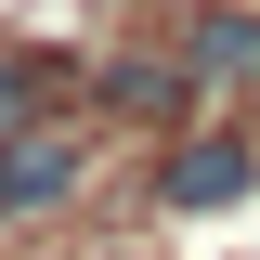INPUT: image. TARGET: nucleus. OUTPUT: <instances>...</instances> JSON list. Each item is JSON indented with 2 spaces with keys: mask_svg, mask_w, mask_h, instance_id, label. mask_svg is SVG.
I'll use <instances>...</instances> for the list:
<instances>
[{
  "mask_svg": "<svg viewBox=\"0 0 260 260\" xmlns=\"http://www.w3.org/2000/svg\"><path fill=\"white\" fill-rule=\"evenodd\" d=\"M65 195H78V143H39V130H13V143H0V221L65 208Z\"/></svg>",
  "mask_w": 260,
  "mask_h": 260,
  "instance_id": "1",
  "label": "nucleus"
},
{
  "mask_svg": "<svg viewBox=\"0 0 260 260\" xmlns=\"http://www.w3.org/2000/svg\"><path fill=\"white\" fill-rule=\"evenodd\" d=\"M247 169H260L247 143H234V130H208V143H182V156H169L156 195H169V208H221V195H247Z\"/></svg>",
  "mask_w": 260,
  "mask_h": 260,
  "instance_id": "2",
  "label": "nucleus"
},
{
  "mask_svg": "<svg viewBox=\"0 0 260 260\" xmlns=\"http://www.w3.org/2000/svg\"><path fill=\"white\" fill-rule=\"evenodd\" d=\"M182 65H195V78H260V13H195V26H182Z\"/></svg>",
  "mask_w": 260,
  "mask_h": 260,
  "instance_id": "3",
  "label": "nucleus"
},
{
  "mask_svg": "<svg viewBox=\"0 0 260 260\" xmlns=\"http://www.w3.org/2000/svg\"><path fill=\"white\" fill-rule=\"evenodd\" d=\"M26 104H39V78H26V65H0V143H13V130H39Z\"/></svg>",
  "mask_w": 260,
  "mask_h": 260,
  "instance_id": "4",
  "label": "nucleus"
}]
</instances>
